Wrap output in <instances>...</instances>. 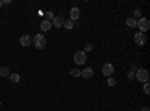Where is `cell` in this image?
<instances>
[{
	"label": "cell",
	"instance_id": "cell-21",
	"mask_svg": "<svg viewBox=\"0 0 150 111\" xmlns=\"http://www.w3.org/2000/svg\"><path fill=\"white\" fill-rule=\"evenodd\" d=\"M144 93H146V95H149V93H150V86H149V83H146V84H144Z\"/></svg>",
	"mask_w": 150,
	"mask_h": 111
},
{
	"label": "cell",
	"instance_id": "cell-11",
	"mask_svg": "<svg viewBox=\"0 0 150 111\" xmlns=\"http://www.w3.org/2000/svg\"><path fill=\"white\" fill-rule=\"evenodd\" d=\"M50 29H51V21L44 20V21L41 23V30H42V32H48Z\"/></svg>",
	"mask_w": 150,
	"mask_h": 111
},
{
	"label": "cell",
	"instance_id": "cell-12",
	"mask_svg": "<svg viewBox=\"0 0 150 111\" xmlns=\"http://www.w3.org/2000/svg\"><path fill=\"white\" fill-rule=\"evenodd\" d=\"M11 75V71L8 66H2L0 68V77H9Z\"/></svg>",
	"mask_w": 150,
	"mask_h": 111
},
{
	"label": "cell",
	"instance_id": "cell-14",
	"mask_svg": "<svg viewBox=\"0 0 150 111\" xmlns=\"http://www.w3.org/2000/svg\"><path fill=\"white\" fill-rule=\"evenodd\" d=\"M9 80L14 83V84H17V83L20 81V75H18V74H11V75H9Z\"/></svg>",
	"mask_w": 150,
	"mask_h": 111
},
{
	"label": "cell",
	"instance_id": "cell-22",
	"mask_svg": "<svg viewBox=\"0 0 150 111\" xmlns=\"http://www.w3.org/2000/svg\"><path fill=\"white\" fill-rule=\"evenodd\" d=\"M126 77H128L129 80H132V78H134V71H129V72L126 74Z\"/></svg>",
	"mask_w": 150,
	"mask_h": 111
},
{
	"label": "cell",
	"instance_id": "cell-7",
	"mask_svg": "<svg viewBox=\"0 0 150 111\" xmlns=\"http://www.w3.org/2000/svg\"><path fill=\"white\" fill-rule=\"evenodd\" d=\"M20 44H21V47H30L32 45V36L30 35H23L20 38Z\"/></svg>",
	"mask_w": 150,
	"mask_h": 111
},
{
	"label": "cell",
	"instance_id": "cell-10",
	"mask_svg": "<svg viewBox=\"0 0 150 111\" xmlns=\"http://www.w3.org/2000/svg\"><path fill=\"white\" fill-rule=\"evenodd\" d=\"M63 23H65V20L62 18V17H54L53 18V23H51V26H54V27H63Z\"/></svg>",
	"mask_w": 150,
	"mask_h": 111
},
{
	"label": "cell",
	"instance_id": "cell-18",
	"mask_svg": "<svg viewBox=\"0 0 150 111\" xmlns=\"http://www.w3.org/2000/svg\"><path fill=\"white\" fill-rule=\"evenodd\" d=\"M107 84L110 86V87H114V86H116V80L112 78V77H108V80H107Z\"/></svg>",
	"mask_w": 150,
	"mask_h": 111
},
{
	"label": "cell",
	"instance_id": "cell-6",
	"mask_svg": "<svg viewBox=\"0 0 150 111\" xmlns=\"http://www.w3.org/2000/svg\"><path fill=\"white\" fill-rule=\"evenodd\" d=\"M112 72H114V66H112L111 63H105L102 66V74H104L105 77H111Z\"/></svg>",
	"mask_w": 150,
	"mask_h": 111
},
{
	"label": "cell",
	"instance_id": "cell-23",
	"mask_svg": "<svg viewBox=\"0 0 150 111\" xmlns=\"http://www.w3.org/2000/svg\"><path fill=\"white\" fill-rule=\"evenodd\" d=\"M141 111H150V110H149L147 107H144V108H141Z\"/></svg>",
	"mask_w": 150,
	"mask_h": 111
},
{
	"label": "cell",
	"instance_id": "cell-4",
	"mask_svg": "<svg viewBox=\"0 0 150 111\" xmlns=\"http://www.w3.org/2000/svg\"><path fill=\"white\" fill-rule=\"evenodd\" d=\"M74 60H75V63H77V65H84L87 62V54L84 51H77L74 54Z\"/></svg>",
	"mask_w": 150,
	"mask_h": 111
},
{
	"label": "cell",
	"instance_id": "cell-8",
	"mask_svg": "<svg viewBox=\"0 0 150 111\" xmlns=\"http://www.w3.org/2000/svg\"><path fill=\"white\" fill-rule=\"evenodd\" d=\"M69 17H71V21H75L81 17V11L78 8H72L71 12H69Z\"/></svg>",
	"mask_w": 150,
	"mask_h": 111
},
{
	"label": "cell",
	"instance_id": "cell-17",
	"mask_svg": "<svg viewBox=\"0 0 150 111\" xmlns=\"http://www.w3.org/2000/svg\"><path fill=\"white\" fill-rule=\"evenodd\" d=\"M132 18H134V20H140V18H141V11H140V9H135Z\"/></svg>",
	"mask_w": 150,
	"mask_h": 111
},
{
	"label": "cell",
	"instance_id": "cell-15",
	"mask_svg": "<svg viewBox=\"0 0 150 111\" xmlns=\"http://www.w3.org/2000/svg\"><path fill=\"white\" fill-rule=\"evenodd\" d=\"M74 26H75V24H74V21H71V20H66V21L63 23V27H65V29H68V30H69V29H72Z\"/></svg>",
	"mask_w": 150,
	"mask_h": 111
},
{
	"label": "cell",
	"instance_id": "cell-3",
	"mask_svg": "<svg viewBox=\"0 0 150 111\" xmlns=\"http://www.w3.org/2000/svg\"><path fill=\"white\" fill-rule=\"evenodd\" d=\"M137 27L140 29V32H141V33H146V32L150 29V21H149L147 18L141 17L140 20H137Z\"/></svg>",
	"mask_w": 150,
	"mask_h": 111
},
{
	"label": "cell",
	"instance_id": "cell-19",
	"mask_svg": "<svg viewBox=\"0 0 150 111\" xmlns=\"http://www.w3.org/2000/svg\"><path fill=\"white\" fill-rule=\"evenodd\" d=\"M69 74H71L72 77H80V75H81V71H80V69H72Z\"/></svg>",
	"mask_w": 150,
	"mask_h": 111
},
{
	"label": "cell",
	"instance_id": "cell-20",
	"mask_svg": "<svg viewBox=\"0 0 150 111\" xmlns=\"http://www.w3.org/2000/svg\"><path fill=\"white\" fill-rule=\"evenodd\" d=\"M93 50V44H87L86 47H84V53H87V51H92Z\"/></svg>",
	"mask_w": 150,
	"mask_h": 111
},
{
	"label": "cell",
	"instance_id": "cell-13",
	"mask_svg": "<svg viewBox=\"0 0 150 111\" xmlns=\"http://www.w3.org/2000/svg\"><path fill=\"white\" fill-rule=\"evenodd\" d=\"M126 26L131 27V29H132V27H137V20H134L132 17H129V18L126 20Z\"/></svg>",
	"mask_w": 150,
	"mask_h": 111
},
{
	"label": "cell",
	"instance_id": "cell-16",
	"mask_svg": "<svg viewBox=\"0 0 150 111\" xmlns=\"http://www.w3.org/2000/svg\"><path fill=\"white\" fill-rule=\"evenodd\" d=\"M53 18H54L53 11H48V12H45V20H47V21H51Z\"/></svg>",
	"mask_w": 150,
	"mask_h": 111
},
{
	"label": "cell",
	"instance_id": "cell-2",
	"mask_svg": "<svg viewBox=\"0 0 150 111\" xmlns=\"http://www.w3.org/2000/svg\"><path fill=\"white\" fill-rule=\"evenodd\" d=\"M134 77H135L137 80H138V81L147 83V81H149V72H147V69H144V68H140V69H137V71H135Z\"/></svg>",
	"mask_w": 150,
	"mask_h": 111
},
{
	"label": "cell",
	"instance_id": "cell-1",
	"mask_svg": "<svg viewBox=\"0 0 150 111\" xmlns=\"http://www.w3.org/2000/svg\"><path fill=\"white\" fill-rule=\"evenodd\" d=\"M32 44L35 45V48H38V50H44L47 47V39L42 35H35V38L32 39Z\"/></svg>",
	"mask_w": 150,
	"mask_h": 111
},
{
	"label": "cell",
	"instance_id": "cell-24",
	"mask_svg": "<svg viewBox=\"0 0 150 111\" xmlns=\"http://www.w3.org/2000/svg\"><path fill=\"white\" fill-rule=\"evenodd\" d=\"M3 6V0H0V8H2Z\"/></svg>",
	"mask_w": 150,
	"mask_h": 111
},
{
	"label": "cell",
	"instance_id": "cell-5",
	"mask_svg": "<svg viewBox=\"0 0 150 111\" xmlns=\"http://www.w3.org/2000/svg\"><path fill=\"white\" fill-rule=\"evenodd\" d=\"M134 41H135V44L138 45V47H143L146 44V41H147V36H146V33L138 32L137 35H134Z\"/></svg>",
	"mask_w": 150,
	"mask_h": 111
},
{
	"label": "cell",
	"instance_id": "cell-9",
	"mask_svg": "<svg viewBox=\"0 0 150 111\" xmlns=\"http://www.w3.org/2000/svg\"><path fill=\"white\" fill-rule=\"evenodd\" d=\"M80 77H83V78H86V80H90L92 77H93V69L92 68H86L84 71H81V75Z\"/></svg>",
	"mask_w": 150,
	"mask_h": 111
}]
</instances>
